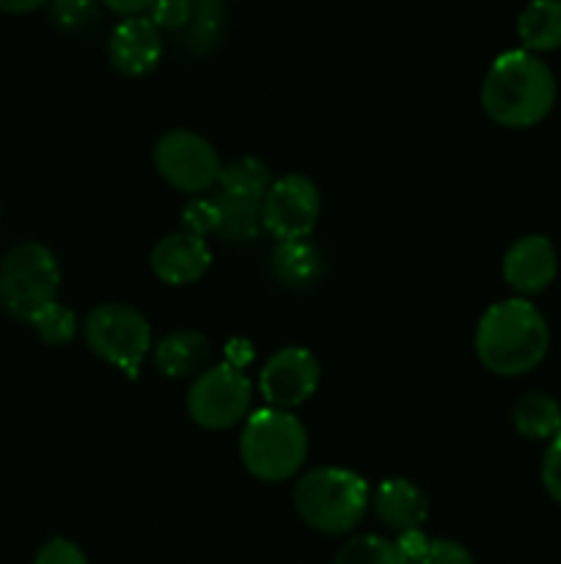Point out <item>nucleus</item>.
<instances>
[{"instance_id":"nucleus-10","label":"nucleus","mask_w":561,"mask_h":564,"mask_svg":"<svg viewBox=\"0 0 561 564\" xmlns=\"http://www.w3.org/2000/svg\"><path fill=\"white\" fill-rule=\"evenodd\" d=\"M319 378H322V367H319L317 356L308 347L289 345L275 350L262 364L258 391H262L267 408L292 411L317 394Z\"/></svg>"},{"instance_id":"nucleus-19","label":"nucleus","mask_w":561,"mask_h":564,"mask_svg":"<svg viewBox=\"0 0 561 564\" xmlns=\"http://www.w3.org/2000/svg\"><path fill=\"white\" fill-rule=\"evenodd\" d=\"M270 185H273V174H270L267 163H262L258 158H237L223 163L215 191L240 198V202L264 204Z\"/></svg>"},{"instance_id":"nucleus-11","label":"nucleus","mask_w":561,"mask_h":564,"mask_svg":"<svg viewBox=\"0 0 561 564\" xmlns=\"http://www.w3.org/2000/svg\"><path fill=\"white\" fill-rule=\"evenodd\" d=\"M501 273L504 281L517 292V297L539 295L548 290L559 275V251L548 235L528 231L509 242L501 259Z\"/></svg>"},{"instance_id":"nucleus-21","label":"nucleus","mask_w":561,"mask_h":564,"mask_svg":"<svg viewBox=\"0 0 561 564\" xmlns=\"http://www.w3.org/2000/svg\"><path fill=\"white\" fill-rule=\"evenodd\" d=\"M333 564H410L399 543L383 534H355L336 551Z\"/></svg>"},{"instance_id":"nucleus-6","label":"nucleus","mask_w":561,"mask_h":564,"mask_svg":"<svg viewBox=\"0 0 561 564\" xmlns=\"http://www.w3.org/2000/svg\"><path fill=\"white\" fill-rule=\"evenodd\" d=\"M80 330L94 356L127 375H135L154 350L152 323L141 308L130 303H99L86 314Z\"/></svg>"},{"instance_id":"nucleus-27","label":"nucleus","mask_w":561,"mask_h":564,"mask_svg":"<svg viewBox=\"0 0 561 564\" xmlns=\"http://www.w3.org/2000/svg\"><path fill=\"white\" fill-rule=\"evenodd\" d=\"M539 477H542V488L556 505H561V433L553 441H548L542 455V466H539Z\"/></svg>"},{"instance_id":"nucleus-4","label":"nucleus","mask_w":561,"mask_h":564,"mask_svg":"<svg viewBox=\"0 0 561 564\" xmlns=\"http://www.w3.org/2000/svg\"><path fill=\"white\" fill-rule=\"evenodd\" d=\"M240 460L262 482H286L308 460V430L292 411L258 408L242 422Z\"/></svg>"},{"instance_id":"nucleus-13","label":"nucleus","mask_w":561,"mask_h":564,"mask_svg":"<svg viewBox=\"0 0 561 564\" xmlns=\"http://www.w3.org/2000/svg\"><path fill=\"white\" fill-rule=\"evenodd\" d=\"M148 264L163 284L185 286L207 273L212 264V251L204 237L190 235V231H170L154 242Z\"/></svg>"},{"instance_id":"nucleus-18","label":"nucleus","mask_w":561,"mask_h":564,"mask_svg":"<svg viewBox=\"0 0 561 564\" xmlns=\"http://www.w3.org/2000/svg\"><path fill=\"white\" fill-rule=\"evenodd\" d=\"M512 424L528 441H553L561 433V402L544 391H528L512 408Z\"/></svg>"},{"instance_id":"nucleus-3","label":"nucleus","mask_w":561,"mask_h":564,"mask_svg":"<svg viewBox=\"0 0 561 564\" xmlns=\"http://www.w3.org/2000/svg\"><path fill=\"white\" fill-rule=\"evenodd\" d=\"M292 501L306 527L319 534L341 538L361 527L372 505V490L358 471L319 466L297 477Z\"/></svg>"},{"instance_id":"nucleus-2","label":"nucleus","mask_w":561,"mask_h":564,"mask_svg":"<svg viewBox=\"0 0 561 564\" xmlns=\"http://www.w3.org/2000/svg\"><path fill=\"white\" fill-rule=\"evenodd\" d=\"M473 350L484 369L501 378H517L544 361L550 350V325L528 297H504L479 317Z\"/></svg>"},{"instance_id":"nucleus-12","label":"nucleus","mask_w":561,"mask_h":564,"mask_svg":"<svg viewBox=\"0 0 561 564\" xmlns=\"http://www.w3.org/2000/svg\"><path fill=\"white\" fill-rule=\"evenodd\" d=\"M163 58V31L141 17H121L108 36V61L116 72L138 77L152 72Z\"/></svg>"},{"instance_id":"nucleus-15","label":"nucleus","mask_w":561,"mask_h":564,"mask_svg":"<svg viewBox=\"0 0 561 564\" xmlns=\"http://www.w3.org/2000/svg\"><path fill=\"white\" fill-rule=\"evenodd\" d=\"M152 361L165 378H198L207 369L209 339L193 328L170 330L154 345Z\"/></svg>"},{"instance_id":"nucleus-1","label":"nucleus","mask_w":561,"mask_h":564,"mask_svg":"<svg viewBox=\"0 0 561 564\" xmlns=\"http://www.w3.org/2000/svg\"><path fill=\"white\" fill-rule=\"evenodd\" d=\"M482 110L501 127H534L548 119L559 99V80L542 55L512 47L495 55L479 88Z\"/></svg>"},{"instance_id":"nucleus-8","label":"nucleus","mask_w":561,"mask_h":564,"mask_svg":"<svg viewBox=\"0 0 561 564\" xmlns=\"http://www.w3.org/2000/svg\"><path fill=\"white\" fill-rule=\"evenodd\" d=\"M253 383L240 367L223 361L204 369L187 389V416L204 430H231L251 416Z\"/></svg>"},{"instance_id":"nucleus-22","label":"nucleus","mask_w":561,"mask_h":564,"mask_svg":"<svg viewBox=\"0 0 561 564\" xmlns=\"http://www.w3.org/2000/svg\"><path fill=\"white\" fill-rule=\"evenodd\" d=\"M31 325L33 330H36L38 339L50 347L69 345V341L77 336V330H80V319H77V314L61 301L50 303L47 308H42V312L31 319Z\"/></svg>"},{"instance_id":"nucleus-7","label":"nucleus","mask_w":561,"mask_h":564,"mask_svg":"<svg viewBox=\"0 0 561 564\" xmlns=\"http://www.w3.org/2000/svg\"><path fill=\"white\" fill-rule=\"evenodd\" d=\"M152 160L157 174L182 193H207L218 185L223 160L204 132L170 127L154 141Z\"/></svg>"},{"instance_id":"nucleus-14","label":"nucleus","mask_w":561,"mask_h":564,"mask_svg":"<svg viewBox=\"0 0 561 564\" xmlns=\"http://www.w3.org/2000/svg\"><path fill=\"white\" fill-rule=\"evenodd\" d=\"M372 507L380 521L394 529L396 538L407 532H421L429 518V499L413 479L394 477L377 485L372 494Z\"/></svg>"},{"instance_id":"nucleus-9","label":"nucleus","mask_w":561,"mask_h":564,"mask_svg":"<svg viewBox=\"0 0 561 564\" xmlns=\"http://www.w3.org/2000/svg\"><path fill=\"white\" fill-rule=\"evenodd\" d=\"M322 213V193L306 174H284L273 180L262 204V229L278 242L308 240Z\"/></svg>"},{"instance_id":"nucleus-29","label":"nucleus","mask_w":561,"mask_h":564,"mask_svg":"<svg viewBox=\"0 0 561 564\" xmlns=\"http://www.w3.org/2000/svg\"><path fill=\"white\" fill-rule=\"evenodd\" d=\"M108 9L124 17H141V14H148L152 3H148V0H132V3H108Z\"/></svg>"},{"instance_id":"nucleus-28","label":"nucleus","mask_w":561,"mask_h":564,"mask_svg":"<svg viewBox=\"0 0 561 564\" xmlns=\"http://www.w3.org/2000/svg\"><path fill=\"white\" fill-rule=\"evenodd\" d=\"M50 11H53V20L61 28H66V31H80V28L91 25L97 20L99 9L94 3H66V0H61V3L50 6Z\"/></svg>"},{"instance_id":"nucleus-30","label":"nucleus","mask_w":561,"mask_h":564,"mask_svg":"<svg viewBox=\"0 0 561 564\" xmlns=\"http://www.w3.org/2000/svg\"><path fill=\"white\" fill-rule=\"evenodd\" d=\"M36 9H42L38 0H33V3H0V11H36Z\"/></svg>"},{"instance_id":"nucleus-16","label":"nucleus","mask_w":561,"mask_h":564,"mask_svg":"<svg viewBox=\"0 0 561 564\" xmlns=\"http://www.w3.org/2000/svg\"><path fill=\"white\" fill-rule=\"evenodd\" d=\"M270 268L275 279L289 290H306L317 284L319 275L324 273V257L311 240H286L275 242L270 253Z\"/></svg>"},{"instance_id":"nucleus-23","label":"nucleus","mask_w":561,"mask_h":564,"mask_svg":"<svg viewBox=\"0 0 561 564\" xmlns=\"http://www.w3.org/2000/svg\"><path fill=\"white\" fill-rule=\"evenodd\" d=\"M218 204L212 196H196L185 204L182 209V231H190V235L204 237L218 235Z\"/></svg>"},{"instance_id":"nucleus-26","label":"nucleus","mask_w":561,"mask_h":564,"mask_svg":"<svg viewBox=\"0 0 561 564\" xmlns=\"http://www.w3.org/2000/svg\"><path fill=\"white\" fill-rule=\"evenodd\" d=\"M190 11L193 3H187V0H157V3H152V9H148V20H152L160 31L165 28V31L179 33L182 28L187 25V20H190Z\"/></svg>"},{"instance_id":"nucleus-25","label":"nucleus","mask_w":561,"mask_h":564,"mask_svg":"<svg viewBox=\"0 0 561 564\" xmlns=\"http://www.w3.org/2000/svg\"><path fill=\"white\" fill-rule=\"evenodd\" d=\"M33 564H88L86 551L69 538H50L38 545Z\"/></svg>"},{"instance_id":"nucleus-20","label":"nucleus","mask_w":561,"mask_h":564,"mask_svg":"<svg viewBox=\"0 0 561 564\" xmlns=\"http://www.w3.org/2000/svg\"><path fill=\"white\" fill-rule=\"evenodd\" d=\"M223 25H226L223 3H218V0L193 3L190 20H187V25L179 31L182 44H185L193 55L209 53V50L218 47Z\"/></svg>"},{"instance_id":"nucleus-5","label":"nucleus","mask_w":561,"mask_h":564,"mask_svg":"<svg viewBox=\"0 0 561 564\" xmlns=\"http://www.w3.org/2000/svg\"><path fill=\"white\" fill-rule=\"evenodd\" d=\"M61 279L53 248L36 240L20 242L0 262V303L11 317L31 323L42 308L58 301Z\"/></svg>"},{"instance_id":"nucleus-17","label":"nucleus","mask_w":561,"mask_h":564,"mask_svg":"<svg viewBox=\"0 0 561 564\" xmlns=\"http://www.w3.org/2000/svg\"><path fill=\"white\" fill-rule=\"evenodd\" d=\"M517 36L522 47L542 55L561 47V0H531L517 14Z\"/></svg>"},{"instance_id":"nucleus-24","label":"nucleus","mask_w":561,"mask_h":564,"mask_svg":"<svg viewBox=\"0 0 561 564\" xmlns=\"http://www.w3.org/2000/svg\"><path fill=\"white\" fill-rule=\"evenodd\" d=\"M413 564H476L471 551L462 543L449 538H435L427 540L421 554L413 560Z\"/></svg>"}]
</instances>
